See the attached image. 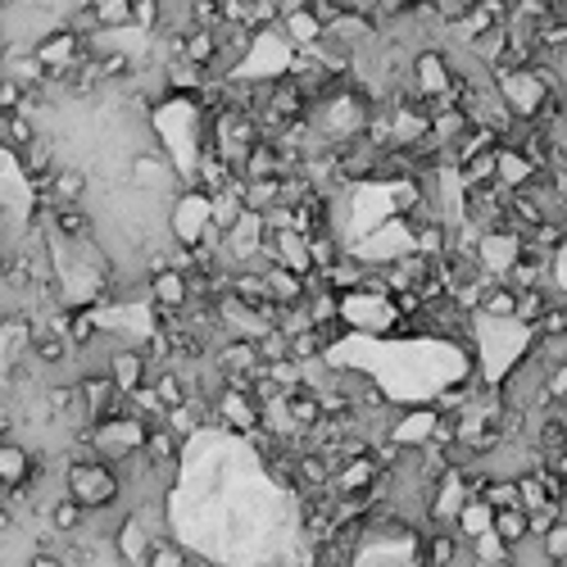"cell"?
<instances>
[{"mask_svg":"<svg viewBox=\"0 0 567 567\" xmlns=\"http://www.w3.org/2000/svg\"><path fill=\"white\" fill-rule=\"evenodd\" d=\"M27 354H33V364L42 368V373H55V368H69L73 364V341L64 336V332H59V327L55 322H46V327H37V332H33V341H27L23 345Z\"/></svg>","mask_w":567,"mask_h":567,"instance_id":"3957f363","label":"cell"},{"mask_svg":"<svg viewBox=\"0 0 567 567\" xmlns=\"http://www.w3.org/2000/svg\"><path fill=\"white\" fill-rule=\"evenodd\" d=\"M19 160V173L27 177V187H33V191H42L46 182H50V177H55V168H59V160L46 151V145L42 141H33V145H23V151L14 155Z\"/></svg>","mask_w":567,"mask_h":567,"instance_id":"ba28073f","label":"cell"},{"mask_svg":"<svg viewBox=\"0 0 567 567\" xmlns=\"http://www.w3.org/2000/svg\"><path fill=\"white\" fill-rule=\"evenodd\" d=\"M554 282H541V286H522L518 291V309H513V322H522L527 327V332H531V327L535 322H541L550 309H554Z\"/></svg>","mask_w":567,"mask_h":567,"instance_id":"52a82bcc","label":"cell"},{"mask_svg":"<svg viewBox=\"0 0 567 567\" xmlns=\"http://www.w3.org/2000/svg\"><path fill=\"white\" fill-rule=\"evenodd\" d=\"M309 277H314V273H309ZM309 277L295 273V268H286V263H268V268H263V286H268V295H273L277 305L305 300V295H309Z\"/></svg>","mask_w":567,"mask_h":567,"instance_id":"8992f818","label":"cell"},{"mask_svg":"<svg viewBox=\"0 0 567 567\" xmlns=\"http://www.w3.org/2000/svg\"><path fill=\"white\" fill-rule=\"evenodd\" d=\"M491 518H495V509L482 499V495H468L463 504H459V513H454V531L463 535V541H476V535H486L491 531Z\"/></svg>","mask_w":567,"mask_h":567,"instance_id":"9c48e42d","label":"cell"},{"mask_svg":"<svg viewBox=\"0 0 567 567\" xmlns=\"http://www.w3.org/2000/svg\"><path fill=\"white\" fill-rule=\"evenodd\" d=\"M214 404V427L232 432V436H250L263 423V404L250 391H232V386H218V395L209 400Z\"/></svg>","mask_w":567,"mask_h":567,"instance_id":"7a4b0ae2","label":"cell"},{"mask_svg":"<svg viewBox=\"0 0 567 567\" xmlns=\"http://www.w3.org/2000/svg\"><path fill=\"white\" fill-rule=\"evenodd\" d=\"M277 196H282V187H277V177H255V182H246V209L250 214H268V209L277 204Z\"/></svg>","mask_w":567,"mask_h":567,"instance_id":"4fadbf2b","label":"cell"},{"mask_svg":"<svg viewBox=\"0 0 567 567\" xmlns=\"http://www.w3.org/2000/svg\"><path fill=\"white\" fill-rule=\"evenodd\" d=\"M563 123H567V109H563Z\"/></svg>","mask_w":567,"mask_h":567,"instance_id":"ac0fdd59","label":"cell"},{"mask_svg":"<svg viewBox=\"0 0 567 567\" xmlns=\"http://www.w3.org/2000/svg\"><path fill=\"white\" fill-rule=\"evenodd\" d=\"M64 495H73L86 513H105L123 495V472L105 459H82L64 463Z\"/></svg>","mask_w":567,"mask_h":567,"instance_id":"6da1fadb","label":"cell"},{"mask_svg":"<svg viewBox=\"0 0 567 567\" xmlns=\"http://www.w3.org/2000/svg\"><path fill=\"white\" fill-rule=\"evenodd\" d=\"M46 527L59 535V541H69V535H78L86 527V509H82L73 495H64V499H55L50 509H46Z\"/></svg>","mask_w":567,"mask_h":567,"instance_id":"30bf717a","label":"cell"},{"mask_svg":"<svg viewBox=\"0 0 567 567\" xmlns=\"http://www.w3.org/2000/svg\"><path fill=\"white\" fill-rule=\"evenodd\" d=\"M513 309H518V291L495 277L482 286V295H476V318H486V322H513Z\"/></svg>","mask_w":567,"mask_h":567,"instance_id":"5b68a950","label":"cell"},{"mask_svg":"<svg viewBox=\"0 0 567 567\" xmlns=\"http://www.w3.org/2000/svg\"><path fill=\"white\" fill-rule=\"evenodd\" d=\"M491 531H495V541L504 545V550H522L531 535H527V509H495V518H491Z\"/></svg>","mask_w":567,"mask_h":567,"instance_id":"8fae6325","label":"cell"},{"mask_svg":"<svg viewBox=\"0 0 567 567\" xmlns=\"http://www.w3.org/2000/svg\"><path fill=\"white\" fill-rule=\"evenodd\" d=\"M86 173L82 168H73V164H59L55 168V177L42 187V191H33V196H42L46 204H86Z\"/></svg>","mask_w":567,"mask_h":567,"instance_id":"277c9868","label":"cell"},{"mask_svg":"<svg viewBox=\"0 0 567 567\" xmlns=\"http://www.w3.org/2000/svg\"><path fill=\"white\" fill-rule=\"evenodd\" d=\"M0 499H5V482H0Z\"/></svg>","mask_w":567,"mask_h":567,"instance_id":"e0dca14e","label":"cell"},{"mask_svg":"<svg viewBox=\"0 0 567 567\" xmlns=\"http://www.w3.org/2000/svg\"><path fill=\"white\" fill-rule=\"evenodd\" d=\"M550 168H554V177H558V187H563V196H567V155H558V160H554Z\"/></svg>","mask_w":567,"mask_h":567,"instance_id":"9a60e30c","label":"cell"},{"mask_svg":"<svg viewBox=\"0 0 567 567\" xmlns=\"http://www.w3.org/2000/svg\"><path fill=\"white\" fill-rule=\"evenodd\" d=\"M27 567H69L64 554H59L55 545H33V554H27Z\"/></svg>","mask_w":567,"mask_h":567,"instance_id":"5bb4252c","label":"cell"},{"mask_svg":"<svg viewBox=\"0 0 567 567\" xmlns=\"http://www.w3.org/2000/svg\"><path fill=\"white\" fill-rule=\"evenodd\" d=\"M535 545H541L545 567H567V513H563V518H558V522H554Z\"/></svg>","mask_w":567,"mask_h":567,"instance_id":"7c38bea8","label":"cell"},{"mask_svg":"<svg viewBox=\"0 0 567 567\" xmlns=\"http://www.w3.org/2000/svg\"><path fill=\"white\" fill-rule=\"evenodd\" d=\"M454 5H459V10H472V5H476V0H454Z\"/></svg>","mask_w":567,"mask_h":567,"instance_id":"2e32d148","label":"cell"}]
</instances>
